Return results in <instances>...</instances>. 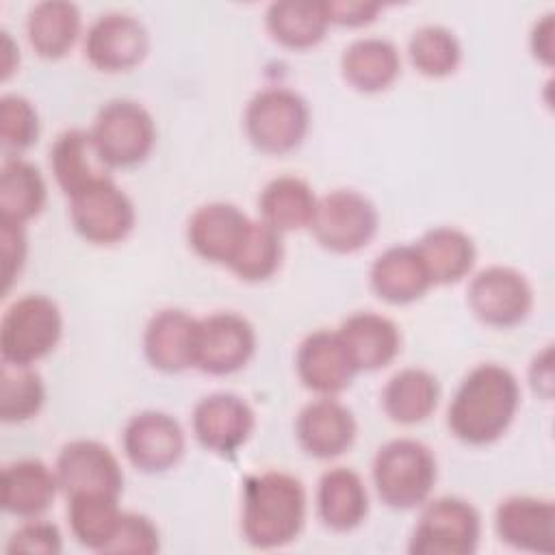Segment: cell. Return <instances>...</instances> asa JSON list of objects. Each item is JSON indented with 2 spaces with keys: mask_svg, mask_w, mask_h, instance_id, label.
Wrapping results in <instances>:
<instances>
[{
  "mask_svg": "<svg viewBox=\"0 0 555 555\" xmlns=\"http://www.w3.org/2000/svg\"><path fill=\"white\" fill-rule=\"evenodd\" d=\"M197 321L182 308L154 312L143 330L145 360L163 373H180L195 366Z\"/></svg>",
  "mask_w": 555,
  "mask_h": 555,
  "instance_id": "obj_20",
  "label": "cell"
},
{
  "mask_svg": "<svg viewBox=\"0 0 555 555\" xmlns=\"http://www.w3.org/2000/svg\"><path fill=\"white\" fill-rule=\"evenodd\" d=\"M382 11L373 0H325V13L330 24L338 26H364Z\"/></svg>",
  "mask_w": 555,
  "mask_h": 555,
  "instance_id": "obj_41",
  "label": "cell"
},
{
  "mask_svg": "<svg viewBox=\"0 0 555 555\" xmlns=\"http://www.w3.org/2000/svg\"><path fill=\"white\" fill-rule=\"evenodd\" d=\"M408 56L423 76L444 78L462 63V43L451 28L425 24L410 35Z\"/></svg>",
  "mask_w": 555,
  "mask_h": 555,
  "instance_id": "obj_35",
  "label": "cell"
},
{
  "mask_svg": "<svg viewBox=\"0 0 555 555\" xmlns=\"http://www.w3.org/2000/svg\"><path fill=\"white\" fill-rule=\"evenodd\" d=\"M358 373L388 366L401 351L399 325L373 310L349 314L336 330Z\"/></svg>",
  "mask_w": 555,
  "mask_h": 555,
  "instance_id": "obj_23",
  "label": "cell"
},
{
  "mask_svg": "<svg viewBox=\"0 0 555 555\" xmlns=\"http://www.w3.org/2000/svg\"><path fill=\"white\" fill-rule=\"evenodd\" d=\"M529 379L535 392L551 397V388H553V349L551 347H546L542 353H538L531 360Z\"/></svg>",
  "mask_w": 555,
  "mask_h": 555,
  "instance_id": "obj_43",
  "label": "cell"
},
{
  "mask_svg": "<svg viewBox=\"0 0 555 555\" xmlns=\"http://www.w3.org/2000/svg\"><path fill=\"white\" fill-rule=\"evenodd\" d=\"M317 514L336 533L358 529L369 516V490L360 473L347 466L327 468L317 483Z\"/></svg>",
  "mask_w": 555,
  "mask_h": 555,
  "instance_id": "obj_24",
  "label": "cell"
},
{
  "mask_svg": "<svg viewBox=\"0 0 555 555\" xmlns=\"http://www.w3.org/2000/svg\"><path fill=\"white\" fill-rule=\"evenodd\" d=\"M67 520L76 542L89 551L106 553L124 509L119 496L111 494H74L67 496Z\"/></svg>",
  "mask_w": 555,
  "mask_h": 555,
  "instance_id": "obj_33",
  "label": "cell"
},
{
  "mask_svg": "<svg viewBox=\"0 0 555 555\" xmlns=\"http://www.w3.org/2000/svg\"><path fill=\"white\" fill-rule=\"evenodd\" d=\"M48 199V184L39 167L22 156L4 158L0 167V219L26 225Z\"/></svg>",
  "mask_w": 555,
  "mask_h": 555,
  "instance_id": "obj_31",
  "label": "cell"
},
{
  "mask_svg": "<svg viewBox=\"0 0 555 555\" xmlns=\"http://www.w3.org/2000/svg\"><path fill=\"white\" fill-rule=\"evenodd\" d=\"M41 132L39 113L35 104L20 93H4L0 98V139L9 152H24L37 143Z\"/></svg>",
  "mask_w": 555,
  "mask_h": 555,
  "instance_id": "obj_37",
  "label": "cell"
},
{
  "mask_svg": "<svg viewBox=\"0 0 555 555\" xmlns=\"http://www.w3.org/2000/svg\"><path fill=\"white\" fill-rule=\"evenodd\" d=\"M160 551L158 527L139 512H124L117 531L106 553H130V555H154Z\"/></svg>",
  "mask_w": 555,
  "mask_h": 555,
  "instance_id": "obj_38",
  "label": "cell"
},
{
  "mask_svg": "<svg viewBox=\"0 0 555 555\" xmlns=\"http://www.w3.org/2000/svg\"><path fill=\"white\" fill-rule=\"evenodd\" d=\"M319 197L314 189L299 176H278L269 180L258 195L260 221L284 232L310 228Z\"/></svg>",
  "mask_w": 555,
  "mask_h": 555,
  "instance_id": "obj_26",
  "label": "cell"
},
{
  "mask_svg": "<svg viewBox=\"0 0 555 555\" xmlns=\"http://www.w3.org/2000/svg\"><path fill=\"white\" fill-rule=\"evenodd\" d=\"M61 492L54 468L41 460H15L0 475V505L7 514L30 520L50 509Z\"/></svg>",
  "mask_w": 555,
  "mask_h": 555,
  "instance_id": "obj_21",
  "label": "cell"
},
{
  "mask_svg": "<svg viewBox=\"0 0 555 555\" xmlns=\"http://www.w3.org/2000/svg\"><path fill=\"white\" fill-rule=\"evenodd\" d=\"M121 447L134 468L154 475L180 462L186 438L182 425L171 414L163 410H141L126 421Z\"/></svg>",
  "mask_w": 555,
  "mask_h": 555,
  "instance_id": "obj_13",
  "label": "cell"
},
{
  "mask_svg": "<svg viewBox=\"0 0 555 555\" xmlns=\"http://www.w3.org/2000/svg\"><path fill=\"white\" fill-rule=\"evenodd\" d=\"M63 336V314L59 304L41 293L15 299L0 321L2 364L33 366L54 351Z\"/></svg>",
  "mask_w": 555,
  "mask_h": 555,
  "instance_id": "obj_4",
  "label": "cell"
},
{
  "mask_svg": "<svg viewBox=\"0 0 555 555\" xmlns=\"http://www.w3.org/2000/svg\"><path fill=\"white\" fill-rule=\"evenodd\" d=\"M431 284H455L466 278L477 260V247L468 232L455 225H436L414 245Z\"/></svg>",
  "mask_w": 555,
  "mask_h": 555,
  "instance_id": "obj_27",
  "label": "cell"
},
{
  "mask_svg": "<svg viewBox=\"0 0 555 555\" xmlns=\"http://www.w3.org/2000/svg\"><path fill=\"white\" fill-rule=\"evenodd\" d=\"M256 351V330L238 312L219 310L197 321L195 369L208 375L241 371Z\"/></svg>",
  "mask_w": 555,
  "mask_h": 555,
  "instance_id": "obj_12",
  "label": "cell"
},
{
  "mask_svg": "<svg viewBox=\"0 0 555 555\" xmlns=\"http://www.w3.org/2000/svg\"><path fill=\"white\" fill-rule=\"evenodd\" d=\"M264 26L278 43L291 50L312 48L330 26L325 0H275L264 11Z\"/></svg>",
  "mask_w": 555,
  "mask_h": 555,
  "instance_id": "obj_32",
  "label": "cell"
},
{
  "mask_svg": "<svg viewBox=\"0 0 555 555\" xmlns=\"http://www.w3.org/2000/svg\"><path fill=\"white\" fill-rule=\"evenodd\" d=\"M379 225L375 204L356 189H334L319 197L310 232L334 254H353L371 243Z\"/></svg>",
  "mask_w": 555,
  "mask_h": 555,
  "instance_id": "obj_9",
  "label": "cell"
},
{
  "mask_svg": "<svg viewBox=\"0 0 555 555\" xmlns=\"http://www.w3.org/2000/svg\"><path fill=\"white\" fill-rule=\"evenodd\" d=\"M375 492L390 509H414L423 505L438 479L434 451L414 438L384 442L371 464Z\"/></svg>",
  "mask_w": 555,
  "mask_h": 555,
  "instance_id": "obj_3",
  "label": "cell"
},
{
  "mask_svg": "<svg viewBox=\"0 0 555 555\" xmlns=\"http://www.w3.org/2000/svg\"><path fill=\"white\" fill-rule=\"evenodd\" d=\"M282 260H284L282 234L271 225H267L264 221L251 219V225L236 256L228 264V269L245 282H264L280 269Z\"/></svg>",
  "mask_w": 555,
  "mask_h": 555,
  "instance_id": "obj_34",
  "label": "cell"
},
{
  "mask_svg": "<svg viewBox=\"0 0 555 555\" xmlns=\"http://www.w3.org/2000/svg\"><path fill=\"white\" fill-rule=\"evenodd\" d=\"M50 169L59 189L69 197L89 182L108 176L89 130L69 128L56 134L50 145Z\"/></svg>",
  "mask_w": 555,
  "mask_h": 555,
  "instance_id": "obj_30",
  "label": "cell"
},
{
  "mask_svg": "<svg viewBox=\"0 0 555 555\" xmlns=\"http://www.w3.org/2000/svg\"><path fill=\"white\" fill-rule=\"evenodd\" d=\"M46 403L43 377L33 366L2 364L0 373V418L24 423L41 412Z\"/></svg>",
  "mask_w": 555,
  "mask_h": 555,
  "instance_id": "obj_36",
  "label": "cell"
},
{
  "mask_svg": "<svg viewBox=\"0 0 555 555\" xmlns=\"http://www.w3.org/2000/svg\"><path fill=\"white\" fill-rule=\"evenodd\" d=\"M0 35H2V46H0V50H2V80H7L20 63V50H17L15 41L11 39V35L7 30H2Z\"/></svg>",
  "mask_w": 555,
  "mask_h": 555,
  "instance_id": "obj_44",
  "label": "cell"
},
{
  "mask_svg": "<svg viewBox=\"0 0 555 555\" xmlns=\"http://www.w3.org/2000/svg\"><path fill=\"white\" fill-rule=\"evenodd\" d=\"M466 301L486 325L514 327L533 308V288L525 273L507 264H490L470 278Z\"/></svg>",
  "mask_w": 555,
  "mask_h": 555,
  "instance_id": "obj_10",
  "label": "cell"
},
{
  "mask_svg": "<svg viewBox=\"0 0 555 555\" xmlns=\"http://www.w3.org/2000/svg\"><path fill=\"white\" fill-rule=\"evenodd\" d=\"M340 74L356 91L379 93L399 78L401 54L386 37H358L340 54Z\"/></svg>",
  "mask_w": 555,
  "mask_h": 555,
  "instance_id": "obj_25",
  "label": "cell"
},
{
  "mask_svg": "<svg viewBox=\"0 0 555 555\" xmlns=\"http://www.w3.org/2000/svg\"><path fill=\"white\" fill-rule=\"evenodd\" d=\"M369 284L382 301L392 306L412 304L434 286L414 245H392L377 254L369 269Z\"/></svg>",
  "mask_w": 555,
  "mask_h": 555,
  "instance_id": "obj_22",
  "label": "cell"
},
{
  "mask_svg": "<svg viewBox=\"0 0 555 555\" xmlns=\"http://www.w3.org/2000/svg\"><path fill=\"white\" fill-rule=\"evenodd\" d=\"M358 434L353 412L334 397H319L306 403L295 418L299 447L317 460H332L351 449Z\"/></svg>",
  "mask_w": 555,
  "mask_h": 555,
  "instance_id": "obj_19",
  "label": "cell"
},
{
  "mask_svg": "<svg viewBox=\"0 0 555 555\" xmlns=\"http://www.w3.org/2000/svg\"><path fill=\"white\" fill-rule=\"evenodd\" d=\"M63 551V535L54 522L30 518L20 525L9 542L7 553H41V555H56Z\"/></svg>",
  "mask_w": 555,
  "mask_h": 555,
  "instance_id": "obj_39",
  "label": "cell"
},
{
  "mask_svg": "<svg viewBox=\"0 0 555 555\" xmlns=\"http://www.w3.org/2000/svg\"><path fill=\"white\" fill-rule=\"evenodd\" d=\"M518 405V377L499 362H481L455 388L447 410V425L464 444H492L509 429Z\"/></svg>",
  "mask_w": 555,
  "mask_h": 555,
  "instance_id": "obj_1",
  "label": "cell"
},
{
  "mask_svg": "<svg viewBox=\"0 0 555 555\" xmlns=\"http://www.w3.org/2000/svg\"><path fill=\"white\" fill-rule=\"evenodd\" d=\"M74 230L91 245L121 243L137 223L130 195L111 178H98L69 195Z\"/></svg>",
  "mask_w": 555,
  "mask_h": 555,
  "instance_id": "obj_8",
  "label": "cell"
},
{
  "mask_svg": "<svg viewBox=\"0 0 555 555\" xmlns=\"http://www.w3.org/2000/svg\"><path fill=\"white\" fill-rule=\"evenodd\" d=\"M251 219L230 202H208L186 221V243L204 260L228 267L236 256Z\"/></svg>",
  "mask_w": 555,
  "mask_h": 555,
  "instance_id": "obj_18",
  "label": "cell"
},
{
  "mask_svg": "<svg viewBox=\"0 0 555 555\" xmlns=\"http://www.w3.org/2000/svg\"><path fill=\"white\" fill-rule=\"evenodd\" d=\"M440 401L438 377L423 366L397 371L382 390V405L390 421L401 425L423 423L434 414Z\"/></svg>",
  "mask_w": 555,
  "mask_h": 555,
  "instance_id": "obj_28",
  "label": "cell"
},
{
  "mask_svg": "<svg viewBox=\"0 0 555 555\" xmlns=\"http://www.w3.org/2000/svg\"><path fill=\"white\" fill-rule=\"evenodd\" d=\"M85 59L100 72H128L137 67L150 50L145 24L124 11L100 13L85 33Z\"/></svg>",
  "mask_w": 555,
  "mask_h": 555,
  "instance_id": "obj_11",
  "label": "cell"
},
{
  "mask_svg": "<svg viewBox=\"0 0 555 555\" xmlns=\"http://www.w3.org/2000/svg\"><path fill=\"white\" fill-rule=\"evenodd\" d=\"M481 542V514L460 496L425 501L408 542L412 555H473Z\"/></svg>",
  "mask_w": 555,
  "mask_h": 555,
  "instance_id": "obj_7",
  "label": "cell"
},
{
  "mask_svg": "<svg viewBox=\"0 0 555 555\" xmlns=\"http://www.w3.org/2000/svg\"><path fill=\"white\" fill-rule=\"evenodd\" d=\"M295 369L299 382L321 397L343 392L358 373L336 330H317L308 334L297 347Z\"/></svg>",
  "mask_w": 555,
  "mask_h": 555,
  "instance_id": "obj_17",
  "label": "cell"
},
{
  "mask_svg": "<svg viewBox=\"0 0 555 555\" xmlns=\"http://www.w3.org/2000/svg\"><path fill=\"white\" fill-rule=\"evenodd\" d=\"M59 488L65 496L111 494L124 490V470L115 453L98 440H69L61 447L54 464Z\"/></svg>",
  "mask_w": 555,
  "mask_h": 555,
  "instance_id": "obj_14",
  "label": "cell"
},
{
  "mask_svg": "<svg viewBox=\"0 0 555 555\" xmlns=\"http://www.w3.org/2000/svg\"><path fill=\"white\" fill-rule=\"evenodd\" d=\"M494 531L516 551L548 555L555 551V505L542 496H507L494 509Z\"/></svg>",
  "mask_w": 555,
  "mask_h": 555,
  "instance_id": "obj_16",
  "label": "cell"
},
{
  "mask_svg": "<svg viewBox=\"0 0 555 555\" xmlns=\"http://www.w3.org/2000/svg\"><path fill=\"white\" fill-rule=\"evenodd\" d=\"M553 17L555 13L548 11L544 15H540L533 26H531V33H529V48H531V54L544 63V65H551L553 63Z\"/></svg>",
  "mask_w": 555,
  "mask_h": 555,
  "instance_id": "obj_42",
  "label": "cell"
},
{
  "mask_svg": "<svg viewBox=\"0 0 555 555\" xmlns=\"http://www.w3.org/2000/svg\"><path fill=\"white\" fill-rule=\"evenodd\" d=\"M308 496L304 483L284 470H264L243 481L241 531L249 546L273 551L304 531Z\"/></svg>",
  "mask_w": 555,
  "mask_h": 555,
  "instance_id": "obj_2",
  "label": "cell"
},
{
  "mask_svg": "<svg viewBox=\"0 0 555 555\" xmlns=\"http://www.w3.org/2000/svg\"><path fill=\"white\" fill-rule=\"evenodd\" d=\"M191 427L206 451L230 457L251 438L256 412L241 395L212 392L195 403Z\"/></svg>",
  "mask_w": 555,
  "mask_h": 555,
  "instance_id": "obj_15",
  "label": "cell"
},
{
  "mask_svg": "<svg viewBox=\"0 0 555 555\" xmlns=\"http://www.w3.org/2000/svg\"><path fill=\"white\" fill-rule=\"evenodd\" d=\"M89 134L108 169H126L141 165L152 154L156 121L141 102L113 98L98 108Z\"/></svg>",
  "mask_w": 555,
  "mask_h": 555,
  "instance_id": "obj_5",
  "label": "cell"
},
{
  "mask_svg": "<svg viewBox=\"0 0 555 555\" xmlns=\"http://www.w3.org/2000/svg\"><path fill=\"white\" fill-rule=\"evenodd\" d=\"M82 15L69 0H41L26 15L30 48L43 59L65 56L80 37Z\"/></svg>",
  "mask_w": 555,
  "mask_h": 555,
  "instance_id": "obj_29",
  "label": "cell"
},
{
  "mask_svg": "<svg viewBox=\"0 0 555 555\" xmlns=\"http://www.w3.org/2000/svg\"><path fill=\"white\" fill-rule=\"evenodd\" d=\"M243 128L254 147L264 154H286L301 145L310 128V106L288 87L256 91L243 113Z\"/></svg>",
  "mask_w": 555,
  "mask_h": 555,
  "instance_id": "obj_6",
  "label": "cell"
},
{
  "mask_svg": "<svg viewBox=\"0 0 555 555\" xmlns=\"http://www.w3.org/2000/svg\"><path fill=\"white\" fill-rule=\"evenodd\" d=\"M0 245H2V278L4 295L11 291L15 278L22 273L28 254V238L22 223L0 219Z\"/></svg>",
  "mask_w": 555,
  "mask_h": 555,
  "instance_id": "obj_40",
  "label": "cell"
}]
</instances>
